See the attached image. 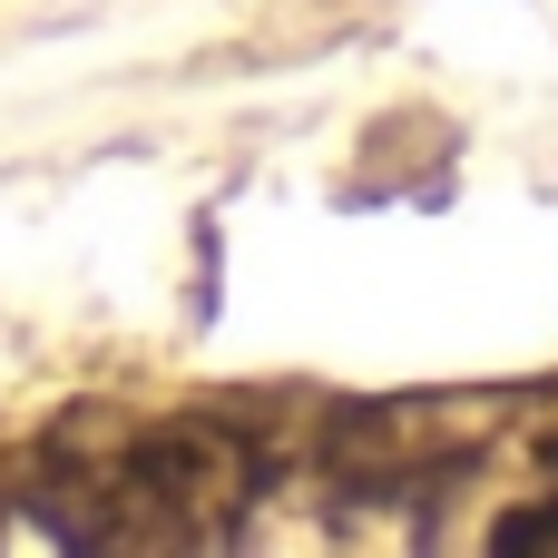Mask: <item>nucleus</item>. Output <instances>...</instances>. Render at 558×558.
I'll return each instance as SVG.
<instances>
[{"label":"nucleus","mask_w":558,"mask_h":558,"mask_svg":"<svg viewBox=\"0 0 558 558\" xmlns=\"http://www.w3.org/2000/svg\"><path fill=\"white\" fill-rule=\"evenodd\" d=\"M265 490V461L245 432L216 422H69L39 471V510L59 539L88 549H216L245 530Z\"/></svg>","instance_id":"nucleus-1"},{"label":"nucleus","mask_w":558,"mask_h":558,"mask_svg":"<svg viewBox=\"0 0 558 558\" xmlns=\"http://www.w3.org/2000/svg\"><path fill=\"white\" fill-rule=\"evenodd\" d=\"M490 549H500V558H558V500H539V510H510V520L490 530Z\"/></svg>","instance_id":"nucleus-2"},{"label":"nucleus","mask_w":558,"mask_h":558,"mask_svg":"<svg viewBox=\"0 0 558 558\" xmlns=\"http://www.w3.org/2000/svg\"><path fill=\"white\" fill-rule=\"evenodd\" d=\"M539 461H549V471H558V432H549V441H539Z\"/></svg>","instance_id":"nucleus-3"}]
</instances>
